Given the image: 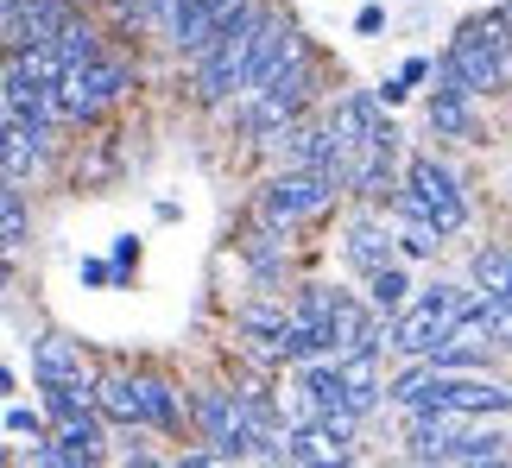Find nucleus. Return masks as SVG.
<instances>
[{
  "label": "nucleus",
  "instance_id": "nucleus-25",
  "mask_svg": "<svg viewBox=\"0 0 512 468\" xmlns=\"http://www.w3.org/2000/svg\"><path fill=\"white\" fill-rule=\"evenodd\" d=\"M481 310H487V323H494L500 348H512V291H481Z\"/></svg>",
  "mask_w": 512,
  "mask_h": 468
},
{
  "label": "nucleus",
  "instance_id": "nucleus-9",
  "mask_svg": "<svg viewBox=\"0 0 512 468\" xmlns=\"http://www.w3.org/2000/svg\"><path fill=\"white\" fill-rule=\"evenodd\" d=\"M32 380H70L83 399L102 393V374H95L89 348L76 336H64V329H38L32 336Z\"/></svg>",
  "mask_w": 512,
  "mask_h": 468
},
{
  "label": "nucleus",
  "instance_id": "nucleus-3",
  "mask_svg": "<svg viewBox=\"0 0 512 468\" xmlns=\"http://www.w3.org/2000/svg\"><path fill=\"white\" fill-rule=\"evenodd\" d=\"M336 197H348V184L336 178V171H298V165H279L272 178L260 184V197H253V209H260V222L272 228H304V222H323L329 209H336Z\"/></svg>",
  "mask_w": 512,
  "mask_h": 468
},
{
  "label": "nucleus",
  "instance_id": "nucleus-15",
  "mask_svg": "<svg viewBox=\"0 0 512 468\" xmlns=\"http://www.w3.org/2000/svg\"><path fill=\"white\" fill-rule=\"evenodd\" d=\"M354 450L329 431V424H285V462H348Z\"/></svg>",
  "mask_w": 512,
  "mask_h": 468
},
{
  "label": "nucleus",
  "instance_id": "nucleus-18",
  "mask_svg": "<svg viewBox=\"0 0 512 468\" xmlns=\"http://www.w3.org/2000/svg\"><path fill=\"white\" fill-rule=\"evenodd\" d=\"M102 38H108V32L95 26V19H83V7H76V13H70V26L57 32V51H64L70 64H95V57H108Z\"/></svg>",
  "mask_w": 512,
  "mask_h": 468
},
{
  "label": "nucleus",
  "instance_id": "nucleus-10",
  "mask_svg": "<svg viewBox=\"0 0 512 468\" xmlns=\"http://www.w3.org/2000/svg\"><path fill=\"white\" fill-rule=\"evenodd\" d=\"M468 431H475V412H462V405H418V412H405L411 462H443Z\"/></svg>",
  "mask_w": 512,
  "mask_h": 468
},
{
  "label": "nucleus",
  "instance_id": "nucleus-32",
  "mask_svg": "<svg viewBox=\"0 0 512 468\" xmlns=\"http://www.w3.org/2000/svg\"><path fill=\"white\" fill-rule=\"evenodd\" d=\"M76 7H102V0H76Z\"/></svg>",
  "mask_w": 512,
  "mask_h": 468
},
{
  "label": "nucleus",
  "instance_id": "nucleus-16",
  "mask_svg": "<svg viewBox=\"0 0 512 468\" xmlns=\"http://www.w3.org/2000/svg\"><path fill=\"white\" fill-rule=\"evenodd\" d=\"M32 241V216H26V184H0V247H7V260H19Z\"/></svg>",
  "mask_w": 512,
  "mask_h": 468
},
{
  "label": "nucleus",
  "instance_id": "nucleus-27",
  "mask_svg": "<svg viewBox=\"0 0 512 468\" xmlns=\"http://www.w3.org/2000/svg\"><path fill=\"white\" fill-rule=\"evenodd\" d=\"M76 272H83V285H114V279H121V266H114V260H83Z\"/></svg>",
  "mask_w": 512,
  "mask_h": 468
},
{
  "label": "nucleus",
  "instance_id": "nucleus-8",
  "mask_svg": "<svg viewBox=\"0 0 512 468\" xmlns=\"http://www.w3.org/2000/svg\"><path fill=\"white\" fill-rule=\"evenodd\" d=\"M405 190L418 197L424 216L443 228V241L468 228V197H462V178H456V171H449V165L437 159V152H418V159H405Z\"/></svg>",
  "mask_w": 512,
  "mask_h": 468
},
{
  "label": "nucleus",
  "instance_id": "nucleus-14",
  "mask_svg": "<svg viewBox=\"0 0 512 468\" xmlns=\"http://www.w3.org/2000/svg\"><path fill=\"white\" fill-rule=\"evenodd\" d=\"M342 361V386H348V405L361 418L380 412V399H386V386H380V348H361V355H336Z\"/></svg>",
  "mask_w": 512,
  "mask_h": 468
},
{
  "label": "nucleus",
  "instance_id": "nucleus-11",
  "mask_svg": "<svg viewBox=\"0 0 512 468\" xmlns=\"http://www.w3.org/2000/svg\"><path fill=\"white\" fill-rule=\"evenodd\" d=\"M342 260L367 279V272H380V266L399 260V234H392L380 216H354V222L342 228Z\"/></svg>",
  "mask_w": 512,
  "mask_h": 468
},
{
  "label": "nucleus",
  "instance_id": "nucleus-1",
  "mask_svg": "<svg viewBox=\"0 0 512 468\" xmlns=\"http://www.w3.org/2000/svg\"><path fill=\"white\" fill-rule=\"evenodd\" d=\"M108 424H133V431H159L177 437L184 431V393L159 374H133V367H114L102 374V393H95Z\"/></svg>",
  "mask_w": 512,
  "mask_h": 468
},
{
  "label": "nucleus",
  "instance_id": "nucleus-29",
  "mask_svg": "<svg viewBox=\"0 0 512 468\" xmlns=\"http://www.w3.org/2000/svg\"><path fill=\"white\" fill-rule=\"evenodd\" d=\"M114 266H121V279L140 266V241H133V234H121V241H114Z\"/></svg>",
  "mask_w": 512,
  "mask_h": 468
},
{
  "label": "nucleus",
  "instance_id": "nucleus-2",
  "mask_svg": "<svg viewBox=\"0 0 512 468\" xmlns=\"http://www.w3.org/2000/svg\"><path fill=\"white\" fill-rule=\"evenodd\" d=\"M475 304H481V291H468V285H456V279L424 285L418 298H411L399 317H392V342H386V348H392L399 361H418V355H430V348H437Z\"/></svg>",
  "mask_w": 512,
  "mask_h": 468
},
{
  "label": "nucleus",
  "instance_id": "nucleus-7",
  "mask_svg": "<svg viewBox=\"0 0 512 468\" xmlns=\"http://www.w3.org/2000/svg\"><path fill=\"white\" fill-rule=\"evenodd\" d=\"M133 89V70L121 57H95V64H70L64 83H57V102H64V127L102 121V114Z\"/></svg>",
  "mask_w": 512,
  "mask_h": 468
},
{
  "label": "nucleus",
  "instance_id": "nucleus-22",
  "mask_svg": "<svg viewBox=\"0 0 512 468\" xmlns=\"http://www.w3.org/2000/svg\"><path fill=\"white\" fill-rule=\"evenodd\" d=\"M247 260H253V272H260V279H272V272L285 266V228L260 222V234L247 241Z\"/></svg>",
  "mask_w": 512,
  "mask_h": 468
},
{
  "label": "nucleus",
  "instance_id": "nucleus-5",
  "mask_svg": "<svg viewBox=\"0 0 512 468\" xmlns=\"http://www.w3.org/2000/svg\"><path fill=\"white\" fill-rule=\"evenodd\" d=\"M506 19H512V0L481 19H462L456 38H449V64L462 70V83L475 95H494L512 83V64H506Z\"/></svg>",
  "mask_w": 512,
  "mask_h": 468
},
{
  "label": "nucleus",
  "instance_id": "nucleus-4",
  "mask_svg": "<svg viewBox=\"0 0 512 468\" xmlns=\"http://www.w3.org/2000/svg\"><path fill=\"white\" fill-rule=\"evenodd\" d=\"M260 19H266V0H247V7L209 38V51H196V57H190V64H196V102L222 108L228 95H241L247 51H253V32H260Z\"/></svg>",
  "mask_w": 512,
  "mask_h": 468
},
{
  "label": "nucleus",
  "instance_id": "nucleus-28",
  "mask_svg": "<svg viewBox=\"0 0 512 468\" xmlns=\"http://www.w3.org/2000/svg\"><path fill=\"white\" fill-rule=\"evenodd\" d=\"M399 76H405L411 89H418V83H430V76H437V57H405V64H399Z\"/></svg>",
  "mask_w": 512,
  "mask_h": 468
},
{
  "label": "nucleus",
  "instance_id": "nucleus-23",
  "mask_svg": "<svg viewBox=\"0 0 512 468\" xmlns=\"http://www.w3.org/2000/svg\"><path fill=\"white\" fill-rule=\"evenodd\" d=\"M336 298H342L336 285H298V298H291V317L329 329V310H336Z\"/></svg>",
  "mask_w": 512,
  "mask_h": 468
},
{
  "label": "nucleus",
  "instance_id": "nucleus-24",
  "mask_svg": "<svg viewBox=\"0 0 512 468\" xmlns=\"http://www.w3.org/2000/svg\"><path fill=\"white\" fill-rule=\"evenodd\" d=\"M51 412H32V405H7V418H0V431L7 437H51Z\"/></svg>",
  "mask_w": 512,
  "mask_h": 468
},
{
  "label": "nucleus",
  "instance_id": "nucleus-20",
  "mask_svg": "<svg viewBox=\"0 0 512 468\" xmlns=\"http://www.w3.org/2000/svg\"><path fill=\"white\" fill-rule=\"evenodd\" d=\"M468 279H475V291H512V247H500V241L475 247V260H468Z\"/></svg>",
  "mask_w": 512,
  "mask_h": 468
},
{
  "label": "nucleus",
  "instance_id": "nucleus-21",
  "mask_svg": "<svg viewBox=\"0 0 512 468\" xmlns=\"http://www.w3.org/2000/svg\"><path fill=\"white\" fill-rule=\"evenodd\" d=\"M506 443H512V437H500V431H468V437H462V443H456V450H449L443 462H449V468H481V462H506V456H512Z\"/></svg>",
  "mask_w": 512,
  "mask_h": 468
},
{
  "label": "nucleus",
  "instance_id": "nucleus-13",
  "mask_svg": "<svg viewBox=\"0 0 512 468\" xmlns=\"http://www.w3.org/2000/svg\"><path fill=\"white\" fill-rule=\"evenodd\" d=\"M45 152H51V127H7V140H0V178H13V184H26L38 165H45Z\"/></svg>",
  "mask_w": 512,
  "mask_h": 468
},
{
  "label": "nucleus",
  "instance_id": "nucleus-12",
  "mask_svg": "<svg viewBox=\"0 0 512 468\" xmlns=\"http://www.w3.org/2000/svg\"><path fill=\"white\" fill-rule=\"evenodd\" d=\"M380 108H386V102H380V89H348L342 102L323 114V121H329V133L342 140V152H354L361 140H373V133L386 127V121H380Z\"/></svg>",
  "mask_w": 512,
  "mask_h": 468
},
{
  "label": "nucleus",
  "instance_id": "nucleus-6",
  "mask_svg": "<svg viewBox=\"0 0 512 468\" xmlns=\"http://www.w3.org/2000/svg\"><path fill=\"white\" fill-rule=\"evenodd\" d=\"M310 95H317V64H310V51H298V57H291V64L272 76L260 95H253V102H241V127L253 133V140H260V133H272V127L304 121Z\"/></svg>",
  "mask_w": 512,
  "mask_h": 468
},
{
  "label": "nucleus",
  "instance_id": "nucleus-30",
  "mask_svg": "<svg viewBox=\"0 0 512 468\" xmlns=\"http://www.w3.org/2000/svg\"><path fill=\"white\" fill-rule=\"evenodd\" d=\"M405 95H411V83H405V76H386V83H380V102H386V108H399Z\"/></svg>",
  "mask_w": 512,
  "mask_h": 468
},
{
  "label": "nucleus",
  "instance_id": "nucleus-26",
  "mask_svg": "<svg viewBox=\"0 0 512 468\" xmlns=\"http://www.w3.org/2000/svg\"><path fill=\"white\" fill-rule=\"evenodd\" d=\"M354 32H361V38H380L386 32V7H380V0H367V7L354 13Z\"/></svg>",
  "mask_w": 512,
  "mask_h": 468
},
{
  "label": "nucleus",
  "instance_id": "nucleus-19",
  "mask_svg": "<svg viewBox=\"0 0 512 468\" xmlns=\"http://www.w3.org/2000/svg\"><path fill=\"white\" fill-rule=\"evenodd\" d=\"M7 57L26 70L32 89H57V83H64V70H70V57L57 51V45H26V51H7Z\"/></svg>",
  "mask_w": 512,
  "mask_h": 468
},
{
  "label": "nucleus",
  "instance_id": "nucleus-31",
  "mask_svg": "<svg viewBox=\"0 0 512 468\" xmlns=\"http://www.w3.org/2000/svg\"><path fill=\"white\" fill-rule=\"evenodd\" d=\"M506 64H512V19H506Z\"/></svg>",
  "mask_w": 512,
  "mask_h": 468
},
{
  "label": "nucleus",
  "instance_id": "nucleus-17",
  "mask_svg": "<svg viewBox=\"0 0 512 468\" xmlns=\"http://www.w3.org/2000/svg\"><path fill=\"white\" fill-rule=\"evenodd\" d=\"M367 304L373 310H380V317H399V310L411 304V272L399 266V260H392V266H380V272H367Z\"/></svg>",
  "mask_w": 512,
  "mask_h": 468
}]
</instances>
